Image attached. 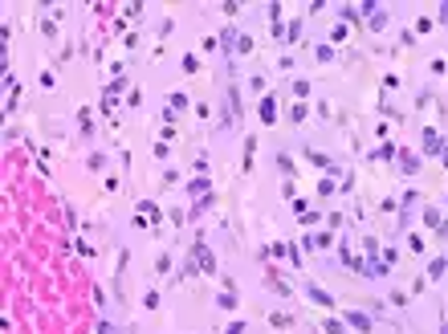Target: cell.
<instances>
[{"label":"cell","instance_id":"6da1fadb","mask_svg":"<svg viewBox=\"0 0 448 334\" xmlns=\"http://www.w3.org/2000/svg\"><path fill=\"white\" fill-rule=\"evenodd\" d=\"M310 298H314V302H318V306H330V298H326V294H322V289H318V285H314V289H310Z\"/></svg>","mask_w":448,"mask_h":334},{"label":"cell","instance_id":"7a4b0ae2","mask_svg":"<svg viewBox=\"0 0 448 334\" xmlns=\"http://www.w3.org/2000/svg\"><path fill=\"white\" fill-rule=\"evenodd\" d=\"M444 334H448V326H444Z\"/></svg>","mask_w":448,"mask_h":334}]
</instances>
